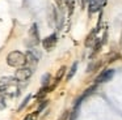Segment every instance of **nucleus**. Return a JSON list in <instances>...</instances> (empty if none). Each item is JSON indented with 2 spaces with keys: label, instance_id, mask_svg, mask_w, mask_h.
<instances>
[{
  "label": "nucleus",
  "instance_id": "2",
  "mask_svg": "<svg viewBox=\"0 0 122 120\" xmlns=\"http://www.w3.org/2000/svg\"><path fill=\"white\" fill-rule=\"evenodd\" d=\"M7 63H8V65H11L13 68H21L26 63V57L20 51H12L7 56Z\"/></svg>",
  "mask_w": 122,
  "mask_h": 120
},
{
  "label": "nucleus",
  "instance_id": "6",
  "mask_svg": "<svg viewBox=\"0 0 122 120\" xmlns=\"http://www.w3.org/2000/svg\"><path fill=\"white\" fill-rule=\"evenodd\" d=\"M29 38H30L32 44H38V42H40V33H38L37 23H33L32 28L29 29Z\"/></svg>",
  "mask_w": 122,
  "mask_h": 120
},
{
  "label": "nucleus",
  "instance_id": "17",
  "mask_svg": "<svg viewBox=\"0 0 122 120\" xmlns=\"http://www.w3.org/2000/svg\"><path fill=\"white\" fill-rule=\"evenodd\" d=\"M24 120H33V116H32V115H30V116H28L26 119H24Z\"/></svg>",
  "mask_w": 122,
  "mask_h": 120
},
{
  "label": "nucleus",
  "instance_id": "3",
  "mask_svg": "<svg viewBox=\"0 0 122 120\" xmlns=\"http://www.w3.org/2000/svg\"><path fill=\"white\" fill-rule=\"evenodd\" d=\"M32 74H33L32 68H29V67H21V68H19V69L16 70L15 78H16L17 81H26V80H29V78L32 77Z\"/></svg>",
  "mask_w": 122,
  "mask_h": 120
},
{
  "label": "nucleus",
  "instance_id": "4",
  "mask_svg": "<svg viewBox=\"0 0 122 120\" xmlns=\"http://www.w3.org/2000/svg\"><path fill=\"white\" fill-rule=\"evenodd\" d=\"M114 76V69H105L97 76L96 78V82L97 83H104V82H108V81L112 80V77Z\"/></svg>",
  "mask_w": 122,
  "mask_h": 120
},
{
  "label": "nucleus",
  "instance_id": "15",
  "mask_svg": "<svg viewBox=\"0 0 122 120\" xmlns=\"http://www.w3.org/2000/svg\"><path fill=\"white\" fill-rule=\"evenodd\" d=\"M29 99H30V95H28V97H26V98H25V99H24V101H22V103H21V106H20V107H19V110H20V111H21V110H22V108H24V107H25V106H26V104H28V102H29Z\"/></svg>",
  "mask_w": 122,
  "mask_h": 120
},
{
  "label": "nucleus",
  "instance_id": "13",
  "mask_svg": "<svg viewBox=\"0 0 122 120\" xmlns=\"http://www.w3.org/2000/svg\"><path fill=\"white\" fill-rule=\"evenodd\" d=\"M50 80H51V76L49 74V73L43 74V77H42V86H49V85H50Z\"/></svg>",
  "mask_w": 122,
  "mask_h": 120
},
{
  "label": "nucleus",
  "instance_id": "10",
  "mask_svg": "<svg viewBox=\"0 0 122 120\" xmlns=\"http://www.w3.org/2000/svg\"><path fill=\"white\" fill-rule=\"evenodd\" d=\"M96 33H97V29H95V30L92 31V33L88 34L87 39H85V46L87 47H91V44L95 42V37H96Z\"/></svg>",
  "mask_w": 122,
  "mask_h": 120
},
{
  "label": "nucleus",
  "instance_id": "1",
  "mask_svg": "<svg viewBox=\"0 0 122 120\" xmlns=\"http://www.w3.org/2000/svg\"><path fill=\"white\" fill-rule=\"evenodd\" d=\"M16 78L12 77H4L1 78L0 82V91L3 94H7L9 97H13L19 94V88H17V82Z\"/></svg>",
  "mask_w": 122,
  "mask_h": 120
},
{
  "label": "nucleus",
  "instance_id": "5",
  "mask_svg": "<svg viewBox=\"0 0 122 120\" xmlns=\"http://www.w3.org/2000/svg\"><path fill=\"white\" fill-rule=\"evenodd\" d=\"M55 44H56V34H51V35L46 37L42 42L43 48L47 50V51H51V50L55 47Z\"/></svg>",
  "mask_w": 122,
  "mask_h": 120
},
{
  "label": "nucleus",
  "instance_id": "7",
  "mask_svg": "<svg viewBox=\"0 0 122 120\" xmlns=\"http://www.w3.org/2000/svg\"><path fill=\"white\" fill-rule=\"evenodd\" d=\"M25 57H26V63L28 64H37L38 59H40V54L34 50H29V51L25 54Z\"/></svg>",
  "mask_w": 122,
  "mask_h": 120
},
{
  "label": "nucleus",
  "instance_id": "8",
  "mask_svg": "<svg viewBox=\"0 0 122 120\" xmlns=\"http://www.w3.org/2000/svg\"><path fill=\"white\" fill-rule=\"evenodd\" d=\"M104 0H91L89 1V13H95L102 7Z\"/></svg>",
  "mask_w": 122,
  "mask_h": 120
},
{
  "label": "nucleus",
  "instance_id": "12",
  "mask_svg": "<svg viewBox=\"0 0 122 120\" xmlns=\"http://www.w3.org/2000/svg\"><path fill=\"white\" fill-rule=\"evenodd\" d=\"M76 69H77V63H74V64H72V67H71V69L68 70V74H67V80H68V81L75 76V73H76Z\"/></svg>",
  "mask_w": 122,
  "mask_h": 120
},
{
  "label": "nucleus",
  "instance_id": "14",
  "mask_svg": "<svg viewBox=\"0 0 122 120\" xmlns=\"http://www.w3.org/2000/svg\"><path fill=\"white\" fill-rule=\"evenodd\" d=\"M68 119H70V111H64L58 120H68Z\"/></svg>",
  "mask_w": 122,
  "mask_h": 120
},
{
  "label": "nucleus",
  "instance_id": "16",
  "mask_svg": "<svg viewBox=\"0 0 122 120\" xmlns=\"http://www.w3.org/2000/svg\"><path fill=\"white\" fill-rule=\"evenodd\" d=\"M56 1V5L59 7V9H63V3H64V0H55Z\"/></svg>",
  "mask_w": 122,
  "mask_h": 120
},
{
  "label": "nucleus",
  "instance_id": "9",
  "mask_svg": "<svg viewBox=\"0 0 122 120\" xmlns=\"http://www.w3.org/2000/svg\"><path fill=\"white\" fill-rule=\"evenodd\" d=\"M64 73H66V67H61V69L56 72V74H55V80H54V85H53V88L56 85V83H59L62 81V78H63V76H64Z\"/></svg>",
  "mask_w": 122,
  "mask_h": 120
},
{
  "label": "nucleus",
  "instance_id": "18",
  "mask_svg": "<svg viewBox=\"0 0 122 120\" xmlns=\"http://www.w3.org/2000/svg\"><path fill=\"white\" fill-rule=\"evenodd\" d=\"M87 1H91V0H83V4H85Z\"/></svg>",
  "mask_w": 122,
  "mask_h": 120
},
{
  "label": "nucleus",
  "instance_id": "11",
  "mask_svg": "<svg viewBox=\"0 0 122 120\" xmlns=\"http://www.w3.org/2000/svg\"><path fill=\"white\" fill-rule=\"evenodd\" d=\"M101 65H102V61H101V60H98V61H93L92 64L88 67V70H87V72H88V73H89V72H96L97 69H100Z\"/></svg>",
  "mask_w": 122,
  "mask_h": 120
}]
</instances>
